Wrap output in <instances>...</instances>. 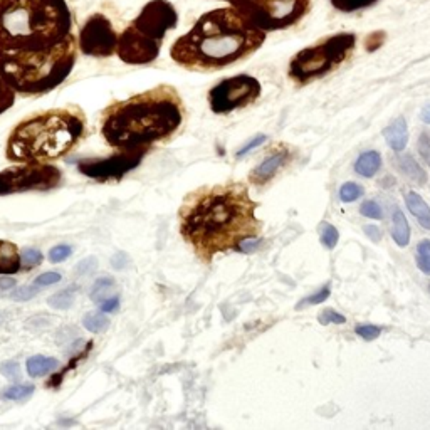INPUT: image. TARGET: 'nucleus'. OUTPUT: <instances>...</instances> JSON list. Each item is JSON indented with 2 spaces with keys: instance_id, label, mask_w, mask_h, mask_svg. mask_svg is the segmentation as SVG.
Listing matches in <instances>:
<instances>
[{
  "instance_id": "49",
  "label": "nucleus",
  "mask_w": 430,
  "mask_h": 430,
  "mask_svg": "<svg viewBox=\"0 0 430 430\" xmlns=\"http://www.w3.org/2000/svg\"><path fill=\"white\" fill-rule=\"evenodd\" d=\"M224 2H227V3H230V6H237V3L239 2H242V0H224Z\"/></svg>"
},
{
  "instance_id": "47",
  "label": "nucleus",
  "mask_w": 430,
  "mask_h": 430,
  "mask_svg": "<svg viewBox=\"0 0 430 430\" xmlns=\"http://www.w3.org/2000/svg\"><path fill=\"white\" fill-rule=\"evenodd\" d=\"M126 263H128V257H126V254H116L113 259H111V264H113L114 269H123Z\"/></svg>"
},
{
  "instance_id": "35",
  "label": "nucleus",
  "mask_w": 430,
  "mask_h": 430,
  "mask_svg": "<svg viewBox=\"0 0 430 430\" xmlns=\"http://www.w3.org/2000/svg\"><path fill=\"white\" fill-rule=\"evenodd\" d=\"M356 335L362 336L363 340L367 341H371V340H376V338L380 336V333H382V328L380 326H375V325H362V326H356Z\"/></svg>"
},
{
  "instance_id": "44",
  "label": "nucleus",
  "mask_w": 430,
  "mask_h": 430,
  "mask_svg": "<svg viewBox=\"0 0 430 430\" xmlns=\"http://www.w3.org/2000/svg\"><path fill=\"white\" fill-rule=\"evenodd\" d=\"M418 148H420L422 156H424L425 160H430V140L427 133H422L420 140H418Z\"/></svg>"
},
{
  "instance_id": "39",
  "label": "nucleus",
  "mask_w": 430,
  "mask_h": 430,
  "mask_svg": "<svg viewBox=\"0 0 430 430\" xmlns=\"http://www.w3.org/2000/svg\"><path fill=\"white\" fill-rule=\"evenodd\" d=\"M0 373L9 380L21 378V367L17 362H6L0 365Z\"/></svg>"
},
{
  "instance_id": "5",
  "label": "nucleus",
  "mask_w": 430,
  "mask_h": 430,
  "mask_svg": "<svg viewBox=\"0 0 430 430\" xmlns=\"http://www.w3.org/2000/svg\"><path fill=\"white\" fill-rule=\"evenodd\" d=\"M86 132V118L76 108L49 110L19 123L7 140L6 156L21 163H48L71 152Z\"/></svg>"
},
{
  "instance_id": "34",
  "label": "nucleus",
  "mask_w": 430,
  "mask_h": 430,
  "mask_svg": "<svg viewBox=\"0 0 430 430\" xmlns=\"http://www.w3.org/2000/svg\"><path fill=\"white\" fill-rule=\"evenodd\" d=\"M360 214H362L363 217L375 218V221H380V218H382V209H380V205L375 201L363 202L362 207H360Z\"/></svg>"
},
{
  "instance_id": "42",
  "label": "nucleus",
  "mask_w": 430,
  "mask_h": 430,
  "mask_svg": "<svg viewBox=\"0 0 430 430\" xmlns=\"http://www.w3.org/2000/svg\"><path fill=\"white\" fill-rule=\"evenodd\" d=\"M266 140H267L266 134H257V136H256V138H252V140L249 141V143L245 145L244 148L237 152V156H244L245 153H249V152H251V150H254L256 147H259V145H263Z\"/></svg>"
},
{
  "instance_id": "24",
  "label": "nucleus",
  "mask_w": 430,
  "mask_h": 430,
  "mask_svg": "<svg viewBox=\"0 0 430 430\" xmlns=\"http://www.w3.org/2000/svg\"><path fill=\"white\" fill-rule=\"evenodd\" d=\"M32 393H34V385H10L2 391V398L3 400L22 402L32 397Z\"/></svg>"
},
{
  "instance_id": "21",
  "label": "nucleus",
  "mask_w": 430,
  "mask_h": 430,
  "mask_svg": "<svg viewBox=\"0 0 430 430\" xmlns=\"http://www.w3.org/2000/svg\"><path fill=\"white\" fill-rule=\"evenodd\" d=\"M397 165H398V168H400V172L403 175H407L409 178H412L413 182L418 183V185H424V183L427 182V175H425V172L422 170L420 165H418L417 161L413 160L410 155L398 158Z\"/></svg>"
},
{
  "instance_id": "16",
  "label": "nucleus",
  "mask_w": 430,
  "mask_h": 430,
  "mask_svg": "<svg viewBox=\"0 0 430 430\" xmlns=\"http://www.w3.org/2000/svg\"><path fill=\"white\" fill-rule=\"evenodd\" d=\"M21 254L17 245L9 240H0V276L15 274L21 271Z\"/></svg>"
},
{
  "instance_id": "7",
  "label": "nucleus",
  "mask_w": 430,
  "mask_h": 430,
  "mask_svg": "<svg viewBox=\"0 0 430 430\" xmlns=\"http://www.w3.org/2000/svg\"><path fill=\"white\" fill-rule=\"evenodd\" d=\"M176 24L178 14L168 0H150L118 36V57L133 66L153 63L158 57L165 36Z\"/></svg>"
},
{
  "instance_id": "40",
  "label": "nucleus",
  "mask_w": 430,
  "mask_h": 430,
  "mask_svg": "<svg viewBox=\"0 0 430 430\" xmlns=\"http://www.w3.org/2000/svg\"><path fill=\"white\" fill-rule=\"evenodd\" d=\"M61 281V274L59 272H44V274L37 276L36 279H34V284L39 287H49L52 286V284L59 283Z\"/></svg>"
},
{
  "instance_id": "33",
  "label": "nucleus",
  "mask_w": 430,
  "mask_h": 430,
  "mask_svg": "<svg viewBox=\"0 0 430 430\" xmlns=\"http://www.w3.org/2000/svg\"><path fill=\"white\" fill-rule=\"evenodd\" d=\"M71 254H72L71 245L59 244L49 251V260H51V263H54V264H59V263H63V260H66Z\"/></svg>"
},
{
  "instance_id": "27",
  "label": "nucleus",
  "mask_w": 430,
  "mask_h": 430,
  "mask_svg": "<svg viewBox=\"0 0 430 430\" xmlns=\"http://www.w3.org/2000/svg\"><path fill=\"white\" fill-rule=\"evenodd\" d=\"M416 260L418 269H420L425 276H430V239H424L418 242Z\"/></svg>"
},
{
  "instance_id": "19",
  "label": "nucleus",
  "mask_w": 430,
  "mask_h": 430,
  "mask_svg": "<svg viewBox=\"0 0 430 430\" xmlns=\"http://www.w3.org/2000/svg\"><path fill=\"white\" fill-rule=\"evenodd\" d=\"M380 167H382V156L375 150L362 153L355 163L356 174L362 176H373L380 170Z\"/></svg>"
},
{
  "instance_id": "1",
  "label": "nucleus",
  "mask_w": 430,
  "mask_h": 430,
  "mask_svg": "<svg viewBox=\"0 0 430 430\" xmlns=\"http://www.w3.org/2000/svg\"><path fill=\"white\" fill-rule=\"evenodd\" d=\"M256 209L242 183L198 188L180 207V234L195 254L210 263L215 254L236 249L240 240L260 232Z\"/></svg>"
},
{
  "instance_id": "29",
  "label": "nucleus",
  "mask_w": 430,
  "mask_h": 430,
  "mask_svg": "<svg viewBox=\"0 0 430 430\" xmlns=\"http://www.w3.org/2000/svg\"><path fill=\"white\" fill-rule=\"evenodd\" d=\"M320 239L326 249H335L338 240H340V234H338L335 225L322 222L320 225Z\"/></svg>"
},
{
  "instance_id": "10",
  "label": "nucleus",
  "mask_w": 430,
  "mask_h": 430,
  "mask_svg": "<svg viewBox=\"0 0 430 430\" xmlns=\"http://www.w3.org/2000/svg\"><path fill=\"white\" fill-rule=\"evenodd\" d=\"M63 174L49 163H22L0 172V197L22 192L52 190L61 183Z\"/></svg>"
},
{
  "instance_id": "23",
  "label": "nucleus",
  "mask_w": 430,
  "mask_h": 430,
  "mask_svg": "<svg viewBox=\"0 0 430 430\" xmlns=\"http://www.w3.org/2000/svg\"><path fill=\"white\" fill-rule=\"evenodd\" d=\"M378 0H329L333 7L336 10L343 14H351V12H358V10L368 9V7L375 6Z\"/></svg>"
},
{
  "instance_id": "15",
  "label": "nucleus",
  "mask_w": 430,
  "mask_h": 430,
  "mask_svg": "<svg viewBox=\"0 0 430 430\" xmlns=\"http://www.w3.org/2000/svg\"><path fill=\"white\" fill-rule=\"evenodd\" d=\"M383 136H385L387 143L395 152H403L409 143V128H407V121L403 116H398L383 130Z\"/></svg>"
},
{
  "instance_id": "11",
  "label": "nucleus",
  "mask_w": 430,
  "mask_h": 430,
  "mask_svg": "<svg viewBox=\"0 0 430 430\" xmlns=\"http://www.w3.org/2000/svg\"><path fill=\"white\" fill-rule=\"evenodd\" d=\"M260 83L249 74H237L215 84L209 91L210 110L217 114H227L257 101L260 96Z\"/></svg>"
},
{
  "instance_id": "28",
  "label": "nucleus",
  "mask_w": 430,
  "mask_h": 430,
  "mask_svg": "<svg viewBox=\"0 0 430 430\" xmlns=\"http://www.w3.org/2000/svg\"><path fill=\"white\" fill-rule=\"evenodd\" d=\"M15 96H17V93L0 78V114L9 111L15 105Z\"/></svg>"
},
{
  "instance_id": "22",
  "label": "nucleus",
  "mask_w": 430,
  "mask_h": 430,
  "mask_svg": "<svg viewBox=\"0 0 430 430\" xmlns=\"http://www.w3.org/2000/svg\"><path fill=\"white\" fill-rule=\"evenodd\" d=\"M79 287L76 286V284H72V286L66 287V289L59 291V293L52 294L51 298H49L48 305L51 306V308L54 309H69L72 305H74V299H76V293H78Z\"/></svg>"
},
{
  "instance_id": "26",
  "label": "nucleus",
  "mask_w": 430,
  "mask_h": 430,
  "mask_svg": "<svg viewBox=\"0 0 430 430\" xmlns=\"http://www.w3.org/2000/svg\"><path fill=\"white\" fill-rule=\"evenodd\" d=\"M113 287H114L113 278H108V276H105V278H99L98 281L94 283L93 289H91V299L99 305V303L105 301L106 298H110V296H108V291L113 289Z\"/></svg>"
},
{
  "instance_id": "2",
  "label": "nucleus",
  "mask_w": 430,
  "mask_h": 430,
  "mask_svg": "<svg viewBox=\"0 0 430 430\" xmlns=\"http://www.w3.org/2000/svg\"><path fill=\"white\" fill-rule=\"evenodd\" d=\"M266 32L254 27L236 7H224L198 17L170 48V57L190 71H217L256 52Z\"/></svg>"
},
{
  "instance_id": "9",
  "label": "nucleus",
  "mask_w": 430,
  "mask_h": 430,
  "mask_svg": "<svg viewBox=\"0 0 430 430\" xmlns=\"http://www.w3.org/2000/svg\"><path fill=\"white\" fill-rule=\"evenodd\" d=\"M239 12L264 32L293 27L309 12L311 0H242Z\"/></svg>"
},
{
  "instance_id": "31",
  "label": "nucleus",
  "mask_w": 430,
  "mask_h": 430,
  "mask_svg": "<svg viewBox=\"0 0 430 430\" xmlns=\"http://www.w3.org/2000/svg\"><path fill=\"white\" fill-rule=\"evenodd\" d=\"M42 287L36 286V284H29V286L17 287V289L10 294V298H12L14 301H29V299H32L34 296H37V293H39Z\"/></svg>"
},
{
  "instance_id": "25",
  "label": "nucleus",
  "mask_w": 430,
  "mask_h": 430,
  "mask_svg": "<svg viewBox=\"0 0 430 430\" xmlns=\"http://www.w3.org/2000/svg\"><path fill=\"white\" fill-rule=\"evenodd\" d=\"M108 325H110V320L105 316L103 313H90L84 316L83 320V326L88 329L90 333H101L105 331V329L108 328Z\"/></svg>"
},
{
  "instance_id": "45",
  "label": "nucleus",
  "mask_w": 430,
  "mask_h": 430,
  "mask_svg": "<svg viewBox=\"0 0 430 430\" xmlns=\"http://www.w3.org/2000/svg\"><path fill=\"white\" fill-rule=\"evenodd\" d=\"M363 229L365 234H367L373 242H380V239H382V232H380V229L376 227V225H365Z\"/></svg>"
},
{
  "instance_id": "17",
  "label": "nucleus",
  "mask_w": 430,
  "mask_h": 430,
  "mask_svg": "<svg viewBox=\"0 0 430 430\" xmlns=\"http://www.w3.org/2000/svg\"><path fill=\"white\" fill-rule=\"evenodd\" d=\"M405 202L410 212H412L413 217L418 221V224L424 229L430 230V207L427 205V202H425L417 192L412 190L405 194Z\"/></svg>"
},
{
  "instance_id": "20",
  "label": "nucleus",
  "mask_w": 430,
  "mask_h": 430,
  "mask_svg": "<svg viewBox=\"0 0 430 430\" xmlns=\"http://www.w3.org/2000/svg\"><path fill=\"white\" fill-rule=\"evenodd\" d=\"M391 222H393V225H391V237H393V240L397 242V245L405 247V245L410 242V227H409V222H407L405 215H403V212L398 209V207L397 209H393Z\"/></svg>"
},
{
  "instance_id": "3",
  "label": "nucleus",
  "mask_w": 430,
  "mask_h": 430,
  "mask_svg": "<svg viewBox=\"0 0 430 430\" xmlns=\"http://www.w3.org/2000/svg\"><path fill=\"white\" fill-rule=\"evenodd\" d=\"M183 123V101L168 84L114 101L103 111L101 134L118 150L150 148L167 140Z\"/></svg>"
},
{
  "instance_id": "43",
  "label": "nucleus",
  "mask_w": 430,
  "mask_h": 430,
  "mask_svg": "<svg viewBox=\"0 0 430 430\" xmlns=\"http://www.w3.org/2000/svg\"><path fill=\"white\" fill-rule=\"evenodd\" d=\"M118 306H120V298L118 296H110L105 301L99 303V308H101L103 313H113L114 309H118Z\"/></svg>"
},
{
  "instance_id": "41",
  "label": "nucleus",
  "mask_w": 430,
  "mask_h": 430,
  "mask_svg": "<svg viewBox=\"0 0 430 430\" xmlns=\"http://www.w3.org/2000/svg\"><path fill=\"white\" fill-rule=\"evenodd\" d=\"M259 245H260L259 239H256V237H247V239L240 240L239 244L236 245V251H239V252H252V251H256V249L259 247Z\"/></svg>"
},
{
  "instance_id": "38",
  "label": "nucleus",
  "mask_w": 430,
  "mask_h": 430,
  "mask_svg": "<svg viewBox=\"0 0 430 430\" xmlns=\"http://www.w3.org/2000/svg\"><path fill=\"white\" fill-rule=\"evenodd\" d=\"M320 320L321 325H329V322H333V325H343L345 321H347V318L343 316V314L336 313V311L333 309H325L322 313L320 314Z\"/></svg>"
},
{
  "instance_id": "4",
  "label": "nucleus",
  "mask_w": 430,
  "mask_h": 430,
  "mask_svg": "<svg viewBox=\"0 0 430 430\" xmlns=\"http://www.w3.org/2000/svg\"><path fill=\"white\" fill-rule=\"evenodd\" d=\"M72 27L66 0H0V49L6 51L49 49Z\"/></svg>"
},
{
  "instance_id": "12",
  "label": "nucleus",
  "mask_w": 430,
  "mask_h": 430,
  "mask_svg": "<svg viewBox=\"0 0 430 430\" xmlns=\"http://www.w3.org/2000/svg\"><path fill=\"white\" fill-rule=\"evenodd\" d=\"M118 32L105 14H91L81 25L78 48L81 54L90 57H111L116 54Z\"/></svg>"
},
{
  "instance_id": "32",
  "label": "nucleus",
  "mask_w": 430,
  "mask_h": 430,
  "mask_svg": "<svg viewBox=\"0 0 430 430\" xmlns=\"http://www.w3.org/2000/svg\"><path fill=\"white\" fill-rule=\"evenodd\" d=\"M42 259H44V257H42V252L37 251V249H25L21 254V264L27 269L39 266Z\"/></svg>"
},
{
  "instance_id": "14",
  "label": "nucleus",
  "mask_w": 430,
  "mask_h": 430,
  "mask_svg": "<svg viewBox=\"0 0 430 430\" xmlns=\"http://www.w3.org/2000/svg\"><path fill=\"white\" fill-rule=\"evenodd\" d=\"M289 158V153L286 150H278V152L272 153L271 156H267L266 160L260 165H257L254 170L249 175V180L254 185H266L269 180H272L279 170L287 163Z\"/></svg>"
},
{
  "instance_id": "46",
  "label": "nucleus",
  "mask_w": 430,
  "mask_h": 430,
  "mask_svg": "<svg viewBox=\"0 0 430 430\" xmlns=\"http://www.w3.org/2000/svg\"><path fill=\"white\" fill-rule=\"evenodd\" d=\"M15 279L9 278V274H3L0 276V291H7V289H12L15 286Z\"/></svg>"
},
{
  "instance_id": "30",
  "label": "nucleus",
  "mask_w": 430,
  "mask_h": 430,
  "mask_svg": "<svg viewBox=\"0 0 430 430\" xmlns=\"http://www.w3.org/2000/svg\"><path fill=\"white\" fill-rule=\"evenodd\" d=\"M363 192H365L363 187L358 185V183L347 182V183H343V185H341V188H340V198H341V202L349 203V202H353V201H356V198L362 197Z\"/></svg>"
},
{
  "instance_id": "48",
  "label": "nucleus",
  "mask_w": 430,
  "mask_h": 430,
  "mask_svg": "<svg viewBox=\"0 0 430 430\" xmlns=\"http://www.w3.org/2000/svg\"><path fill=\"white\" fill-rule=\"evenodd\" d=\"M422 118H424L425 123H430V103L424 108V111H422Z\"/></svg>"
},
{
  "instance_id": "6",
  "label": "nucleus",
  "mask_w": 430,
  "mask_h": 430,
  "mask_svg": "<svg viewBox=\"0 0 430 430\" xmlns=\"http://www.w3.org/2000/svg\"><path fill=\"white\" fill-rule=\"evenodd\" d=\"M78 37L74 32L49 49H0V78L17 94H48L69 78L78 61Z\"/></svg>"
},
{
  "instance_id": "13",
  "label": "nucleus",
  "mask_w": 430,
  "mask_h": 430,
  "mask_svg": "<svg viewBox=\"0 0 430 430\" xmlns=\"http://www.w3.org/2000/svg\"><path fill=\"white\" fill-rule=\"evenodd\" d=\"M147 152L148 148L120 150V153H114V155L108 156V158L83 160L78 165V170L83 175L94 180L121 178L123 175H126L140 165V161L143 160Z\"/></svg>"
},
{
  "instance_id": "8",
  "label": "nucleus",
  "mask_w": 430,
  "mask_h": 430,
  "mask_svg": "<svg viewBox=\"0 0 430 430\" xmlns=\"http://www.w3.org/2000/svg\"><path fill=\"white\" fill-rule=\"evenodd\" d=\"M356 48V36L351 32H340L329 36L318 44L301 49L289 63V78L298 84L311 83L329 74L351 57Z\"/></svg>"
},
{
  "instance_id": "36",
  "label": "nucleus",
  "mask_w": 430,
  "mask_h": 430,
  "mask_svg": "<svg viewBox=\"0 0 430 430\" xmlns=\"http://www.w3.org/2000/svg\"><path fill=\"white\" fill-rule=\"evenodd\" d=\"M329 294H331V287H329V286H325V287H322V289L320 291V293L311 294L309 298L303 299V301L298 305V309L301 308L303 305H321V303H325L326 299L329 298Z\"/></svg>"
},
{
  "instance_id": "37",
  "label": "nucleus",
  "mask_w": 430,
  "mask_h": 430,
  "mask_svg": "<svg viewBox=\"0 0 430 430\" xmlns=\"http://www.w3.org/2000/svg\"><path fill=\"white\" fill-rule=\"evenodd\" d=\"M96 266H98V260H96L94 256L86 257V259L76 264V276H90L96 269Z\"/></svg>"
},
{
  "instance_id": "18",
  "label": "nucleus",
  "mask_w": 430,
  "mask_h": 430,
  "mask_svg": "<svg viewBox=\"0 0 430 430\" xmlns=\"http://www.w3.org/2000/svg\"><path fill=\"white\" fill-rule=\"evenodd\" d=\"M57 365H59V362H57L56 358H52V356L34 355L27 360L25 368H27V373H29V376L39 378V376H45V375L52 373V371L57 368Z\"/></svg>"
}]
</instances>
